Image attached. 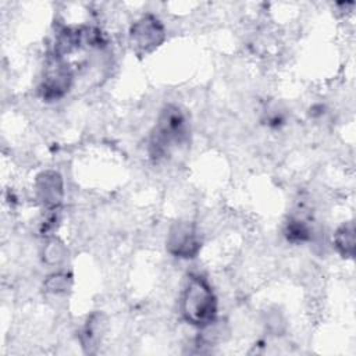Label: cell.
<instances>
[{
	"label": "cell",
	"instance_id": "cell-1",
	"mask_svg": "<svg viewBox=\"0 0 356 356\" xmlns=\"http://www.w3.org/2000/svg\"><path fill=\"white\" fill-rule=\"evenodd\" d=\"M181 313L186 323L206 328L217 317V298L206 278L192 274L188 277L181 296Z\"/></svg>",
	"mask_w": 356,
	"mask_h": 356
},
{
	"label": "cell",
	"instance_id": "cell-2",
	"mask_svg": "<svg viewBox=\"0 0 356 356\" xmlns=\"http://www.w3.org/2000/svg\"><path fill=\"white\" fill-rule=\"evenodd\" d=\"M188 139V124L185 115L177 106H165L153 128L149 153L159 161L171 156L172 150L181 147Z\"/></svg>",
	"mask_w": 356,
	"mask_h": 356
},
{
	"label": "cell",
	"instance_id": "cell-3",
	"mask_svg": "<svg viewBox=\"0 0 356 356\" xmlns=\"http://www.w3.org/2000/svg\"><path fill=\"white\" fill-rule=\"evenodd\" d=\"M164 36V28L161 22L153 15H146L138 19L129 32L131 44L134 50L140 56L153 51L159 44L163 43Z\"/></svg>",
	"mask_w": 356,
	"mask_h": 356
},
{
	"label": "cell",
	"instance_id": "cell-4",
	"mask_svg": "<svg viewBox=\"0 0 356 356\" xmlns=\"http://www.w3.org/2000/svg\"><path fill=\"white\" fill-rule=\"evenodd\" d=\"M72 72L61 56H54L44 68V76L40 86L42 96L54 100L67 93L71 86Z\"/></svg>",
	"mask_w": 356,
	"mask_h": 356
},
{
	"label": "cell",
	"instance_id": "cell-5",
	"mask_svg": "<svg viewBox=\"0 0 356 356\" xmlns=\"http://www.w3.org/2000/svg\"><path fill=\"white\" fill-rule=\"evenodd\" d=\"M167 249L177 257H195L200 249V238L195 225L191 222H177L172 225L167 238Z\"/></svg>",
	"mask_w": 356,
	"mask_h": 356
},
{
	"label": "cell",
	"instance_id": "cell-6",
	"mask_svg": "<svg viewBox=\"0 0 356 356\" xmlns=\"http://www.w3.org/2000/svg\"><path fill=\"white\" fill-rule=\"evenodd\" d=\"M36 199L49 210H56L64 196L63 178L56 171H43L36 177L35 182Z\"/></svg>",
	"mask_w": 356,
	"mask_h": 356
},
{
	"label": "cell",
	"instance_id": "cell-7",
	"mask_svg": "<svg viewBox=\"0 0 356 356\" xmlns=\"http://www.w3.org/2000/svg\"><path fill=\"white\" fill-rule=\"evenodd\" d=\"M334 245L343 257H352L355 253V228L353 222L342 224L334 234Z\"/></svg>",
	"mask_w": 356,
	"mask_h": 356
},
{
	"label": "cell",
	"instance_id": "cell-8",
	"mask_svg": "<svg viewBox=\"0 0 356 356\" xmlns=\"http://www.w3.org/2000/svg\"><path fill=\"white\" fill-rule=\"evenodd\" d=\"M285 236L288 238V241L292 242H305L309 241L312 236V228L310 225L299 217H292L288 220V222L285 224V229H284Z\"/></svg>",
	"mask_w": 356,
	"mask_h": 356
},
{
	"label": "cell",
	"instance_id": "cell-9",
	"mask_svg": "<svg viewBox=\"0 0 356 356\" xmlns=\"http://www.w3.org/2000/svg\"><path fill=\"white\" fill-rule=\"evenodd\" d=\"M46 288L47 291L53 292V293H60L64 292L68 288V277L67 274H53L49 277V280L46 281Z\"/></svg>",
	"mask_w": 356,
	"mask_h": 356
},
{
	"label": "cell",
	"instance_id": "cell-10",
	"mask_svg": "<svg viewBox=\"0 0 356 356\" xmlns=\"http://www.w3.org/2000/svg\"><path fill=\"white\" fill-rule=\"evenodd\" d=\"M44 256L49 263H58L64 257V248L61 246V243L53 241L47 245V248L44 250Z\"/></svg>",
	"mask_w": 356,
	"mask_h": 356
}]
</instances>
